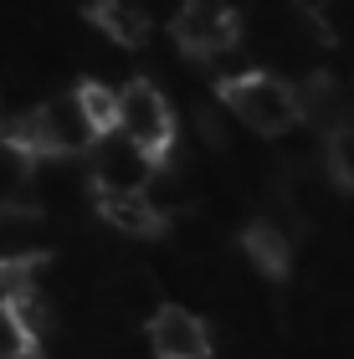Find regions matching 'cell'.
Segmentation results:
<instances>
[{
	"instance_id": "obj_12",
	"label": "cell",
	"mask_w": 354,
	"mask_h": 359,
	"mask_svg": "<svg viewBox=\"0 0 354 359\" xmlns=\"http://www.w3.org/2000/svg\"><path fill=\"white\" fill-rule=\"evenodd\" d=\"M36 272H41V252L0 257V303H26L36 292Z\"/></svg>"
},
{
	"instance_id": "obj_11",
	"label": "cell",
	"mask_w": 354,
	"mask_h": 359,
	"mask_svg": "<svg viewBox=\"0 0 354 359\" xmlns=\"http://www.w3.org/2000/svg\"><path fill=\"white\" fill-rule=\"evenodd\" d=\"M241 247H247V257L272 277H282L287 262H293V236H287L278 221H252L247 236H241Z\"/></svg>"
},
{
	"instance_id": "obj_14",
	"label": "cell",
	"mask_w": 354,
	"mask_h": 359,
	"mask_svg": "<svg viewBox=\"0 0 354 359\" xmlns=\"http://www.w3.org/2000/svg\"><path fill=\"white\" fill-rule=\"evenodd\" d=\"M329 170L339 185L354 190V134H339V139H329Z\"/></svg>"
},
{
	"instance_id": "obj_15",
	"label": "cell",
	"mask_w": 354,
	"mask_h": 359,
	"mask_svg": "<svg viewBox=\"0 0 354 359\" xmlns=\"http://www.w3.org/2000/svg\"><path fill=\"white\" fill-rule=\"evenodd\" d=\"M6 139H11V128H0V144H6Z\"/></svg>"
},
{
	"instance_id": "obj_10",
	"label": "cell",
	"mask_w": 354,
	"mask_h": 359,
	"mask_svg": "<svg viewBox=\"0 0 354 359\" xmlns=\"http://www.w3.org/2000/svg\"><path fill=\"white\" fill-rule=\"evenodd\" d=\"M93 26L118 46L149 41V11H144V0H93Z\"/></svg>"
},
{
	"instance_id": "obj_9",
	"label": "cell",
	"mask_w": 354,
	"mask_h": 359,
	"mask_svg": "<svg viewBox=\"0 0 354 359\" xmlns=\"http://www.w3.org/2000/svg\"><path fill=\"white\" fill-rule=\"evenodd\" d=\"M36 339H41L36 292L26 303H0V359H36Z\"/></svg>"
},
{
	"instance_id": "obj_7",
	"label": "cell",
	"mask_w": 354,
	"mask_h": 359,
	"mask_svg": "<svg viewBox=\"0 0 354 359\" xmlns=\"http://www.w3.org/2000/svg\"><path fill=\"white\" fill-rule=\"evenodd\" d=\"M303 123H308L324 144L339 139V134H354V97H349V88L339 77L318 72V77L303 83Z\"/></svg>"
},
{
	"instance_id": "obj_6",
	"label": "cell",
	"mask_w": 354,
	"mask_h": 359,
	"mask_svg": "<svg viewBox=\"0 0 354 359\" xmlns=\"http://www.w3.org/2000/svg\"><path fill=\"white\" fill-rule=\"evenodd\" d=\"M149 349L154 359H211V329L190 308H154L149 313Z\"/></svg>"
},
{
	"instance_id": "obj_4",
	"label": "cell",
	"mask_w": 354,
	"mask_h": 359,
	"mask_svg": "<svg viewBox=\"0 0 354 359\" xmlns=\"http://www.w3.org/2000/svg\"><path fill=\"white\" fill-rule=\"evenodd\" d=\"M118 128L128 139H139L149 154L165 159L170 144H175V108H170V97L154 83H144V77L123 83L118 88Z\"/></svg>"
},
{
	"instance_id": "obj_1",
	"label": "cell",
	"mask_w": 354,
	"mask_h": 359,
	"mask_svg": "<svg viewBox=\"0 0 354 359\" xmlns=\"http://www.w3.org/2000/svg\"><path fill=\"white\" fill-rule=\"evenodd\" d=\"M11 139L26 144L31 154L72 159V154H88L93 144L103 139V128L93 123L83 93H57V97H46V103H36L31 113H21V123H11Z\"/></svg>"
},
{
	"instance_id": "obj_3",
	"label": "cell",
	"mask_w": 354,
	"mask_h": 359,
	"mask_svg": "<svg viewBox=\"0 0 354 359\" xmlns=\"http://www.w3.org/2000/svg\"><path fill=\"white\" fill-rule=\"evenodd\" d=\"M88 175L93 190H149L159 180V154H149L139 139H128L123 128H108V134L88 149Z\"/></svg>"
},
{
	"instance_id": "obj_13",
	"label": "cell",
	"mask_w": 354,
	"mask_h": 359,
	"mask_svg": "<svg viewBox=\"0 0 354 359\" xmlns=\"http://www.w3.org/2000/svg\"><path fill=\"white\" fill-rule=\"evenodd\" d=\"M77 93H83V103H88V113H93V123H98L103 134H108V128H118V93H114V88H103V83H83Z\"/></svg>"
},
{
	"instance_id": "obj_2",
	"label": "cell",
	"mask_w": 354,
	"mask_h": 359,
	"mask_svg": "<svg viewBox=\"0 0 354 359\" xmlns=\"http://www.w3.org/2000/svg\"><path fill=\"white\" fill-rule=\"evenodd\" d=\"M221 97L252 134H267V139L293 134L303 123V93H293L272 72H241L231 83H221Z\"/></svg>"
},
{
	"instance_id": "obj_16",
	"label": "cell",
	"mask_w": 354,
	"mask_h": 359,
	"mask_svg": "<svg viewBox=\"0 0 354 359\" xmlns=\"http://www.w3.org/2000/svg\"><path fill=\"white\" fill-rule=\"evenodd\" d=\"M221 6H236V0H221Z\"/></svg>"
},
{
	"instance_id": "obj_8",
	"label": "cell",
	"mask_w": 354,
	"mask_h": 359,
	"mask_svg": "<svg viewBox=\"0 0 354 359\" xmlns=\"http://www.w3.org/2000/svg\"><path fill=\"white\" fill-rule=\"evenodd\" d=\"M98 216L123 236H154L159 226H165V205H159L149 190H128V195L98 190Z\"/></svg>"
},
{
	"instance_id": "obj_5",
	"label": "cell",
	"mask_w": 354,
	"mask_h": 359,
	"mask_svg": "<svg viewBox=\"0 0 354 359\" xmlns=\"http://www.w3.org/2000/svg\"><path fill=\"white\" fill-rule=\"evenodd\" d=\"M170 31H175V41H180V52L221 57V52L236 46L241 21H236V6H221V0H185V6L175 11Z\"/></svg>"
}]
</instances>
